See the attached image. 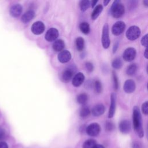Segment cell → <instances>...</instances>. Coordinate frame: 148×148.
<instances>
[{
	"label": "cell",
	"instance_id": "obj_1",
	"mask_svg": "<svg viewBox=\"0 0 148 148\" xmlns=\"http://www.w3.org/2000/svg\"><path fill=\"white\" fill-rule=\"evenodd\" d=\"M132 120L133 125L135 131L140 138H142L144 135V132L142 127V116L139 109L137 106H134L133 108Z\"/></svg>",
	"mask_w": 148,
	"mask_h": 148
},
{
	"label": "cell",
	"instance_id": "obj_2",
	"mask_svg": "<svg viewBox=\"0 0 148 148\" xmlns=\"http://www.w3.org/2000/svg\"><path fill=\"white\" fill-rule=\"evenodd\" d=\"M110 12L113 17L120 18L124 13V7L119 1H114L110 8Z\"/></svg>",
	"mask_w": 148,
	"mask_h": 148
},
{
	"label": "cell",
	"instance_id": "obj_3",
	"mask_svg": "<svg viewBox=\"0 0 148 148\" xmlns=\"http://www.w3.org/2000/svg\"><path fill=\"white\" fill-rule=\"evenodd\" d=\"M140 35V28L135 25L130 27L126 32V36L130 40H134L139 38Z\"/></svg>",
	"mask_w": 148,
	"mask_h": 148
},
{
	"label": "cell",
	"instance_id": "obj_4",
	"mask_svg": "<svg viewBox=\"0 0 148 148\" xmlns=\"http://www.w3.org/2000/svg\"><path fill=\"white\" fill-rule=\"evenodd\" d=\"M102 44L105 49H108L110 46V39L109 34V26L107 23H106L102 29V34L101 38Z\"/></svg>",
	"mask_w": 148,
	"mask_h": 148
},
{
	"label": "cell",
	"instance_id": "obj_5",
	"mask_svg": "<svg viewBox=\"0 0 148 148\" xmlns=\"http://www.w3.org/2000/svg\"><path fill=\"white\" fill-rule=\"evenodd\" d=\"M101 128L98 123H92L90 124L86 129V133L91 136H97L100 132Z\"/></svg>",
	"mask_w": 148,
	"mask_h": 148
},
{
	"label": "cell",
	"instance_id": "obj_6",
	"mask_svg": "<svg viewBox=\"0 0 148 148\" xmlns=\"http://www.w3.org/2000/svg\"><path fill=\"white\" fill-rule=\"evenodd\" d=\"M136 55V50L133 47H128L125 50L123 53V59L127 61L130 62L134 60Z\"/></svg>",
	"mask_w": 148,
	"mask_h": 148
},
{
	"label": "cell",
	"instance_id": "obj_7",
	"mask_svg": "<svg viewBox=\"0 0 148 148\" xmlns=\"http://www.w3.org/2000/svg\"><path fill=\"white\" fill-rule=\"evenodd\" d=\"M125 24L123 21H119L113 24L112 28V32L114 35H120L125 29Z\"/></svg>",
	"mask_w": 148,
	"mask_h": 148
},
{
	"label": "cell",
	"instance_id": "obj_8",
	"mask_svg": "<svg viewBox=\"0 0 148 148\" xmlns=\"http://www.w3.org/2000/svg\"><path fill=\"white\" fill-rule=\"evenodd\" d=\"M45 25L40 21L34 23L31 27V31L35 35H40L45 31Z\"/></svg>",
	"mask_w": 148,
	"mask_h": 148
},
{
	"label": "cell",
	"instance_id": "obj_9",
	"mask_svg": "<svg viewBox=\"0 0 148 148\" xmlns=\"http://www.w3.org/2000/svg\"><path fill=\"white\" fill-rule=\"evenodd\" d=\"M58 31L54 28H51L47 30L45 34V39L49 42L55 40L58 36Z\"/></svg>",
	"mask_w": 148,
	"mask_h": 148
},
{
	"label": "cell",
	"instance_id": "obj_10",
	"mask_svg": "<svg viewBox=\"0 0 148 148\" xmlns=\"http://www.w3.org/2000/svg\"><path fill=\"white\" fill-rule=\"evenodd\" d=\"M71 58V53L67 50H62L58 54V60L61 63H66L68 62Z\"/></svg>",
	"mask_w": 148,
	"mask_h": 148
},
{
	"label": "cell",
	"instance_id": "obj_11",
	"mask_svg": "<svg viewBox=\"0 0 148 148\" xmlns=\"http://www.w3.org/2000/svg\"><path fill=\"white\" fill-rule=\"evenodd\" d=\"M22 10H23V8L21 5L14 4L10 7L9 9V13L12 17H18L21 14Z\"/></svg>",
	"mask_w": 148,
	"mask_h": 148
},
{
	"label": "cell",
	"instance_id": "obj_12",
	"mask_svg": "<svg viewBox=\"0 0 148 148\" xmlns=\"http://www.w3.org/2000/svg\"><path fill=\"white\" fill-rule=\"evenodd\" d=\"M136 86L134 80L129 79L127 80L123 86L124 91L126 93H132L135 90Z\"/></svg>",
	"mask_w": 148,
	"mask_h": 148
},
{
	"label": "cell",
	"instance_id": "obj_13",
	"mask_svg": "<svg viewBox=\"0 0 148 148\" xmlns=\"http://www.w3.org/2000/svg\"><path fill=\"white\" fill-rule=\"evenodd\" d=\"M74 68L69 67L66 69L62 73V80L64 82H68L73 77L75 71L73 70Z\"/></svg>",
	"mask_w": 148,
	"mask_h": 148
},
{
	"label": "cell",
	"instance_id": "obj_14",
	"mask_svg": "<svg viewBox=\"0 0 148 148\" xmlns=\"http://www.w3.org/2000/svg\"><path fill=\"white\" fill-rule=\"evenodd\" d=\"M119 130L123 134H128L131 130V124L128 120H124L120 122L119 125Z\"/></svg>",
	"mask_w": 148,
	"mask_h": 148
},
{
	"label": "cell",
	"instance_id": "obj_15",
	"mask_svg": "<svg viewBox=\"0 0 148 148\" xmlns=\"http://www.w3.org/2000/svg\"><path fill=\"white\" fill-rule=\"evenodd\" d=\"M84 79H85L84 75L82 73L79 72L76 73L73 77L72 84L75 87H79L83 83Z\"/></svg>",
	"mask_w": 148,
	"mask_h": 148
},
{
	"label": "cell",
	"instance_id": "obj_16",
	"mask_svg": "<svg viewBox=\"0 0 148 148\" xmlns=\"http://www.w3.org/2000/svg\"><path fill=\"white\" fill-rule=\"evenodd\" d=\"M116 109V95L114 93H112L110 95V104L108 113V117L112 118L113 117Z\"/></svg>",
	"mask_w": 148,
	"mask_h": 148
},
{
	"label": "cell",
	"instance_id": "obj_17",
	"mask_svg": "<svg viewBox=\"0 0 148 148\" xmlns=\"http://www.w3.org/2000/svg\"><path fill=\"white\" fill-rule=\"evenodd\" d=\"M105 106L102 104H97L95 105L91 110L92 114L94 116H99L105 112Z\"/></svg>",
	"mask_w": 148,
	"mask_h": 148
},
{
	"label": "cell",
	"instance_id": "obj_18",
	"mask_svg": "<svg viewBox=\"0 0 148 148\" xmlns=\"http://www.w3.org/2000/svg\"><path fill=\"white\" fill-rule=\"evenodd\" d=\"M35 16V13L33 10H28L23 14L21 17V21L24 23H27L29 22Z\"/></svg>",
	"mask_w": 148,
	"mask_h": 148
},
{
	"label": "cell",
	"instance_id": "obj_19",
	"mask_svg": "<svg viewBox=\"0 0 148 148\" xmlns=\"http://www.w3.org/2000/svg\"><path fill=\"white\" fill-rule=\"evenodd\" d=\"M65 43L62 39H58L54 41L53 44V49L56 51H61L64 48Z\"/></svg>",
	"mask_w": 148,
	"mask_h": 148
},
{
	"label": "cell",
	"instance_id": "obj_20",
	"mask_svg": "<svg viewBox=\"0 0 148 148\" xmlns=\"http://www.w3.org/2000/svg\"><path fill=\"white\" fill-rule=\"evenodd\" d=\"M103 9V6H102V5L99 4L98 5H97L95 9H94L93 12L91 13V18L92 20H95L96 19L99 15V14L101 13V12L102 11Z\"/></svg>",
	"mask_w": 148,
	"mask_h": 148
},
{
	"label": "cell",
	"instance_id": "obj_21",
	"mask_svg": "<svg viewBox=\"0 0 148 148\" xmlns=\"http://www.w3.org/2000/svg\"><path fill=\"white\" fill-rule=\"evenodd\" d=\"M79 28L81 32L84 34H88L90 32V25L87 22H83L79 25Z\"/></svg>",
	"mask_w": 148,
	"mask_h": 148
},
{
	"label": "cell",
	"instance_id": "obj_22",
	"mask_svg": "<svg viewBox=\"0 0 148 148\" xmlns=\"http://www.w3.org/2000/svg\"><path fill=\"white\" fill-rule=\"evenodd\" d=\"M137 71V65L135 64H132L129 65L126 70V73L129 76L134 75Z\"/></svg>",
	"mask_w": 148,
	"mask_h": 148
},
{
	"label": "cell",
	"instance_id": "obj_23",
	"mask_svg": "<svg viewBox=\"0 0 148 148\" xmlns=\"http://www.w3.org/2000/svg\"><path fill=\"white\" fill-rule=\"evenodd\" d=\"M88 100V95L86 93H81L77 97V102L81 105H84Z\"/></svg>",
	"mask_w": 148,
	"mask_h": 148
},
{
	"label": "cell",
	"instance_id": "obj_24",
	"mask_svg": "<svg viewBox=\"0 0 148 148\" xmlns=\"http://www.w3.org/2000/svg\"><path fill=\"white\" fill-rule=\"evenodd\" d=\"M90 113V110L89 108L87 106H83L80 110V112H79L80 116L83 118L87 117V116H89Z\"/></svg>",
	"mask_w": 148,
	"mask_h": 148
},
{
	"label": "cell",
	"instance_id": "obj_25",
	"mask_svg": "<svg viewBox=\"0 0 148 148\" xmlns=\"http://www.w3.org/2000/svg\"><path fill=\"white\" fill-rule=\"evenodd\" d=\"M84 41L82 37H78L76 39V46L78 51H82L84 49Z\"/></svg>",
	"mask_w": 148,
	"mask_h": 148
},
{
	"label": "cell",
	"instance_id": "obj_26",
	"mask_svg": "<svg viewBox=\"0 0 148 148\" xmlns=\"http://www.w3.org/2000/svg\"><path fill=\"white\" fill-rule=\"evenodd\" d=\"M123 65V62L120 58H115L112 62V66L114 69H120Z\"/></svg>",
	"mask_w": 148,
	"mask_h": 148
},
{
	"label": "cell",
	"instance_id": "obj_27",
	"mask_svg": "<svg viewBox=\"0 0 148 148\" xmlns=\"http://www.w3.org/2000/svg\"><path fill=\"white\" fill-rule=\"evenodd\" d=\"M97 143L95 140L90 139L84 142L83 145V148H92Z\"/></svg>",
	"mask_w": 148,
	"mask_h": 148
},
{
	"label": "cell",
	"instance_id": "obj_28",
	"mask_svg": "<svg viewBox=\"0 0 148 148\" xmlns=\"http://www.w3.org/2000/svg\"><path fill=\"white\" fill-rule=\"evenodd\" d=\"M90 5V1L88 0H84L81 1L80 2V8L82 11L84 12L86 11Z\"/></svg>",
	"mask_w": 148,
	"mask_h": 148
},
{
	"label": "cell",
	"instance_id": "obj_29",
	"mask_svg": "<svg viewBox=\"0 0 148 148\" xmlns=\"http://www.w3.org/2000/svg\"><path fill=\"white\" fill-rule=\"evenodd\" d=\"M112 76H113V86L116 90H117L119 88V81L118 78L116 75V73L113 71L112 72Z\"/></svg>",
	"mask_w": 148,
	"mask_h": 148
},
{
	"label": "cell",
	"instance_id": "obj_30",
	"mask_svg": "<svg viewBox=\"0 0 148 148\" xmlns=\"http://www.w3.org/2000/svg\"><path fill=\"white\" fill-rule=\"evenodd\" d=\"M94 89L97 93L99 94L102 91L101 83L99 80H96L94 82Z\"/></svg>",
	"mask_w": 148,
	"mask_h": 148
},
{
	"label": "cell",
	"instance_id": "obj_31",
	"mask_svg": "<svg viewBox=\"0 0 148 148\" xmlns=\"http://www.w3.org/2000/svg\"><path fill=\"white\" fill-rule=\"evenodd\" d=\"M114 128V124L111 121H107L105 123V129L108 131H112Z\"/></svg>",
	"mask_w": 148,
	"mask_h": 148
},
{
	"label": "cell",
	"instance_id": "obj_32",
	"mask_svg": "<svg viewBox=\"0 0 148 148\" xmlns=\"http://www.w3.org/2000/svg\"><path fill=\"white\" fill-rule=\"evenodd\" d=\"M142 111L145 115H147L148 114V102L147 101H146L145 103H143L142 105Z\"/></svg>",
	"mask_w": 148,
	"mask_h": 148
},
{
	"label": "cell",
	"instance_id": "obj_33",
	"mask_svg": "<svg viewBox=\"0 0 148 148\" xmlns=\"http://www.w3.org/2000/svg\"><path fill=\"white\" fill-rule=\"evenodd\" d=\"M147 36H148V35L147 34H146L145 36H143L142 39H141V44L145 46V47H147Z\"/></svg>",
	"mask_w": 148,
	"mask_h": 148
},
{
	"label": "cell",
	"instance_id": "obj_34",
	"mask_svg": "<svg viewBox=\"0 0 148 148\" xmlns=\"http://www.w3.org/2000/svg\"><path fill=\"white\" fill-rule=\"evenodd\" d=\"M86 68L87 69V71L89 72H91L93 71L94 69V66L92 64H91L90 62H87L86 63Z\"/></svg>",
	"mask_w": 148,
	"mask_h": 148
},
{
	"label": "cell",
	"instance_id": "obj_35",
	"mask_svg": "<svg viewBox=\"0 0 148 148\" xmlns=\"http://www.w3.org/2000/svg\"><path fill=\"white\" fill-rule=\"evenodd\" d=\"M6 136V132L3 128L0 127V141H2Z\"/></svg>",
	"mask_w": 148,
	"mask_h": 148
},
{
	"label": "cell",
	"instance_id": "obj_36",
	"mask_svg": "<svg viewBox=\"0 0 148 148\" xmlns=\"http://www.w3.org/2000/svg\"><path fill=\"white\" fill-rule=\"evenodd\" d=\"M0 148H8V144L3 141L0 142Z\"/></svg>",
	"mask_w": 148,
	"mask_h": 148
},
{
	"label": "cell",
	"instance_id": "obj_37",
	"mask_svg": "<svg viewBox=\"0 0 148 148\" xmlns=\"http://www.w3.org/2000/svg\"><path fill=\"white\" fill-rule=\"evenodd\" d=\"M118 46H119V43L118 42H116L114 43V46H113V53H114L117 50V48H118Z\"/></svg>",
	"mask_w": 148,
	"mask_h": 148
},
{
	"label": "cell",
	"instance_id": "obj_38",
	"mask_svg": "<svg viewBox=\"0 0 148 148\" xmlns=\"http://www.w3.org/2000/svg\"><path fill=\"white\" fill-rule=\"evenodd\" d=\"M133 148H140V146L138 142H134L132 144Z\"/></svg>",
	"mask_w": 148,
	"mask_h": 148
},
{
	"label": "cell",
	"instance_id": "obj_39",
	"mask_svg": "<svg viewBox=\"0 0 148 148\" xmlns=\"http://www.w3.org/2000/svg\"><path fill=\"white\" fill-rule=\"evenodd\" d=\"M97 2H98V1H91V3H90L91 7H92V8H94V7L95 6V5H96V3H97Z\"/></svg>",
	"mask_w": 148,
	"mask_h": 148
},
{
	"label": "cell",
	"instance_id": "obj_40",
	"mask_svg": "<svg viewBox=\"0 0 148 148\" xmlns=\"http://www.w3.org/2000/svg\"><path fill=\"white\" fill-rule=\"evenodd\" d=\"M92 148H105V147L102 145H101L96 144Z\"/></svg>",
	"mask_w": 148,
	"mask_h": 148
},
{
	"label": "cell",
	"instance_id": "obj_41",
	"mask_svg": "<svg viewBox=\"0 0 148 148\" xmlns=\"http://www.w3.org/2000/svg\"><path fill=\"white\" fill-rule=\"evenodd\" d=\"M144 56L147 59L148 58V55H147V49H146L145 50V53H144Z\"/></svg>",
	"mask_w": 148,
	"mask_h": 148
},
{
	"label": "cell",
	"instance_id": "obj_42",
	"mask_svg": "<svg viewBox=\"0 0 148 148\" xmlns=\"http://www.w3.org/2000/svg\"><path fill=\"white\" fill-rule=\"evenodd\" d=\"M109 2H110L109 1H106V0H105V1H103V5H104L105 6H106V5L109 3Z\"/></svg>",
	"mask_w": 148,
	"mask_h": 148
},
{
	"label": "cell",
	"instance_id": "obj_43",
	"mask_svg": "<svg viewBox=\"0 0 148 148\" xmlns=\"http://www.w3.org/2000/svg\"><path fill=\"white\" fill-rule=\"evenodd\" d=\"M143 3L145 4V5L146 6H148V1H147V0L144 1H143Z\"/></svg>",
	"mask_w": 148,
	"mask_h": 148
}]
</instances>
